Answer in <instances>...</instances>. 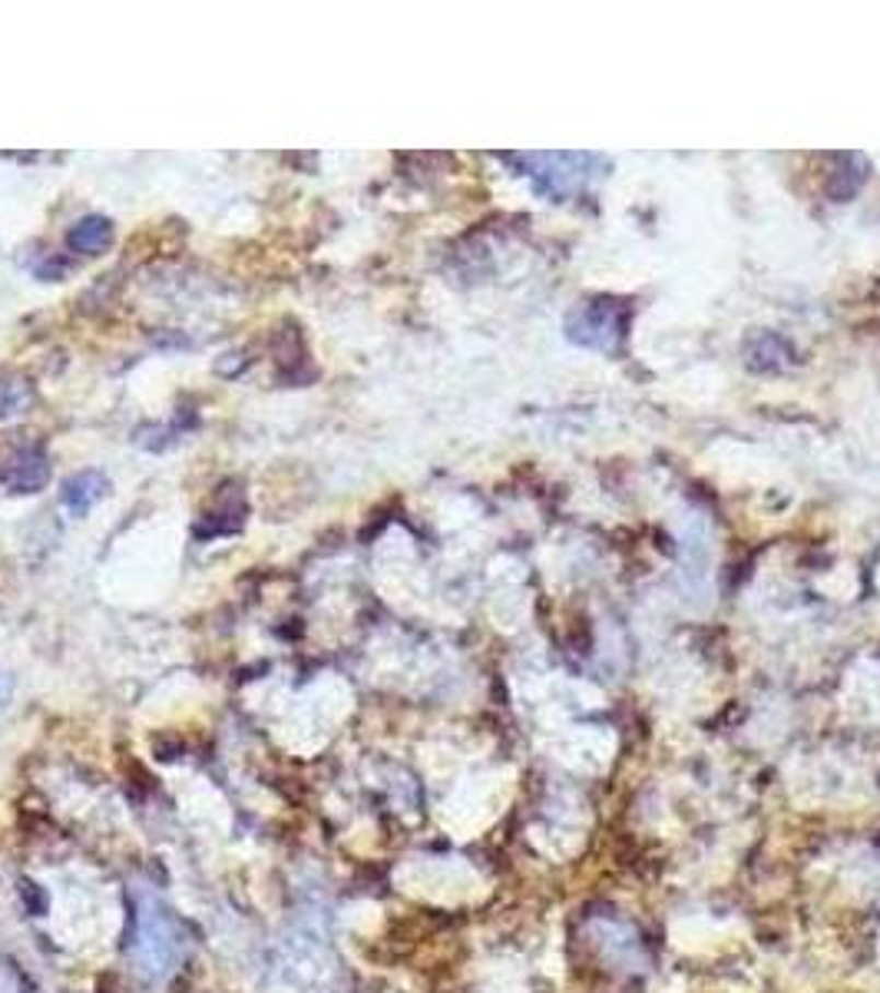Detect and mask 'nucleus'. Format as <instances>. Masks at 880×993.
<instances>
[{
    "mask_svg": "<svg viewBox=\"0 0 880 993\" xmlns=\"http://www.w3.org/2000/svg\"><path fill=\"white\" fill-rule=\"evenodd\" d=\"M106 487H109V481H106L100 471H80V474H73V477L63 484V494H60V497H63L67 510L86 513L96 500H103Z\"/></svg>",
    "mask_w": 880,
    "mask_h": 993,
    "instance_id": "f03ea898",
    "label": "nucleus"
},
{
    "mask_svg": "<svg viewBox=\"0 0 880 993\" xmlns=\"http://www.w3.org/2000/svg\"><path fill=\"white\" fill-rule=\"evenodd\" d=\"M21 894H24V898H27V901L34 904V914H40V911H44V894L37 891V885L24 881V885H21Z\"/></svg>",
    "mask_w": 880,
    "mask_h": 993,
    "instance_id": "39448f33",
    "label": "nucleus"
},
{
    "mask_svg": "<svg viewBox=\"0 0 880 993\" xmlns=\"http://www.w3.org/2000/svg\"><path fill=\"white\" fill-rule=\"evenodd\" d=\"M109 242H113V222L103 216L80 219L67 235V245L80 255H100L103 249H109Z\"/></svg>",
    "mask_w": 880,
    "mask_h": 993,
    "instance_id": "7ed1b4c3",
    "label": "nucleus"
},
{
    "mask_svg": "<svg viewBox=\"0 0 880 993\" xmlns=\"http://www.w3.org/2000/svg\"><path fill=\"white\" fill-rule=\"evenodd\" d=\"M0 484L11 494H40L50 484V458L40 448H14L0 461Z\"/></svg>",
    "mask_w": 880,
    "mask_h": 993,
    "instance_id": "f257e3e1",
    "label": "nucleus"
},
{
    "mask_svg": "<svg viewBox=\"0 0 880 993\" xmlns=\"http://www.w3.org/2000/svg\"><path fill=\"white\" fill-rule=\"evenodd\" d=\"M34 404V384L24 374H0V420L21 417Z\"/></svg>",
    "mask_w": 880,
    "mask_h": 993,
    "instance_id": "20e7f679",
    "label": "nucleus"
}]
</instances>
